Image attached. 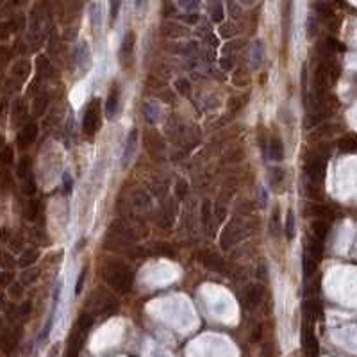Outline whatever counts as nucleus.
Returning a JSON list of instances; mask_svg holds the SVG:
<instances>
[{
	"mask_svg": "<svg viewBox=\"0 0 357 357\" xmlns=\"http://www.w3.org/2000/svg\"><path fill=\"white\" fill-rule=\"evenodd\" d=\"M104 279L115 291L125 295L131 291L132 284H134V272L124 261L109 259L104 266Z\"/></svg>",
	"mask_w": 357,
	"mask_h": 357,
	"instance_id": "f257e3e1",
	"label": "nucleus"
},
{
	"mask_svg": "<svg viewBox=\"0 0 357 357\" xmlns=\"http://www.w3.org/2000/svg\"><path fill=\"white\" fill-rule=\"evenodd\" d=\"M98 106H100V102L93 100L86 107L84 116H82V132L88 138H93L100 131V107Z\"/></svg>",
	"mask_w": 357,
	"mask_h": 357,
	"instance_id": "f03ea898",
	"label": "nucleus"
},
{
	"mask_svg": "<svg viewBox=\"0 0 357 357\" xmlns=\"http://www.w3.org/2000/svg\"><path fill=\"white\" fill-rule=\"evenodd\" d=\"M304 170H306L309 182L322 186L323 178H325V159H323L322 156H318V154L311 156L306 161V168H304Z\"/></svg>",
	"mask_w": 357,
	"mask_h": 357,
	"instance_id": "7ed1b4c3",
	"label": "nucleus"
},
{
	"mask_svg": "<svg viewBox=\"0 0 357 357\" xmlns=\"http://www.w3.org/2000/svg\"><path fill=\"white\" fill-rule=\"evenodd\" d=\"M264 298V288L261 284H250L243 291V304L247 309H255L263 302Z\"/></svg>",
	"mask_w": 357,
	"mask_h": 357,
	"instance_id": "20e7f679",
	"label": "nucleus"
},
{
	"mask_svg": "<svg viewBox=\"0 0 357 357\" xmlns=\"http://www.w3.org/2000/svg\"><path fill=\"white\" fill-rule=\"evenodd\" d=\"M241 238H243V229L232 220L229 225L223 229V232H221V248H223V250H229L234 243H238Z\"/></svg>",
	"mask_w": 357,
	"mask_h": 357,
	"instance_id": "39448f33",
	"label": "nucleus"
},
{
	"mask_svg": "<svg viewBox=\"0 0 357 357\" xmlns=\"http://www.w3.org/2000/svg\"><path fill=\"white\" fill-rule=\"evenodd\" d=\"M302 343H304V350L309 357H318V341H316V336L313 329L309 327V323L306 322L302 331Z\"/></svg>",
	"mask_w": 357,
	"mask_h": 357,
	"instance_id": "423d86ee",
	"label": "nucleus"
},
{
	"mask_svg": "<svg viewBox=\"0 0 357 357\" xmlns=\"http://www.w3.org/2000/svg\"><path fill=\"white\" fill-rule=\"evenodd\" d=\"M38 138V125L36 124H27L21 127V131L18 132L16 143L20 149H27L29 145L34 143V140Z\"/></svg>",
	"mask_w": 357,
	"mask_h": 357,
	"instance_id": "0eeeda50",
	"label": "nucleus"
},
{
	"mask_svg": "<svg viewBox=\"0 0 357 357\" xmlns=\"http://www.w3.org/2000/svg\"><path fill=\"white\" fill-rule=\"evenodd\" d=\"M118 107H120V88H118V84H113L109 89V95H107V100H106L107 118H115L116 113H118Z\"/></svg>",
	"mask_w": 357,
	"mask_h": 357,
	"instance_id": "6e6552de",
	"label": "nucleus"
},
{
	"mask_svg": "<svg viewBox=\"0 0 357 357\" xmlns=\"http://www.w3.org/2000/svg\"><path fill=\"white\" fill-rule=\"evenodd\" d=\"M200 261H202V264H204L207 270H211V272H223V266H225L223 259H221L218 254H214V252H202Z\"/></svg>",
	"mask_w": 357,
	"mask_h": 357,
	"instance_id": "1a4fd4ad",
	"label": "nucleus"
},
{
	"mask_svg": "<svg viewBox=\"0 0 357 357\" xmlns=\"http://www.w3.org/2000/svg\"><path fill=\"white\" fill-rule=\"evenodd\" d=\"M329 230H331V223L323 218H318L311 223V232H313V238H316L318 241H325L329 236Z\"/></svg>",
	"mask_w": 357,
	"mask_h": 357,
	"instance_id": "9d476101",
	"label": "nucleus"
},
{
	"mask_svg": "<svg viewBox=\"0 0 357 357\" xmlns=\"http://www.w3.org/2000/svg\"><path fill=\"white\" fill-rule=\"evenodd\" d=\"M134 45H136V38H134L132 32H129V34L124 38V41H122V47H120V55H122V63L124 64L131 63L132 52H134Z\"/></svg>",
	"mask_w": 357,
	"mask_h": 357,
	"instance_id": "9b49d317",
	"label": "nucleus"
},
{
	"mask_svg": "<svg viewBox=\"0 0 357 357\" xmlns=\"http://www.w3.org/2000/svg\"><path fill=\"white\" fill-rule=\"evenodd\" d=\"M18 343V338L11 329H4V331H0V349L4 350L5 354H11L13 349L16 347Z\"/></svg>",
	"mask_w": 357,
	"mask_h": 357,
	"instance_id": "f8f14e48",
	"label": "nucleus"
},
{
	"mask_svg": "<svg viewBox=\"0 0 357 357\" xmlns=\"http://www.w3.org/2000/svg\"><path fill=\"white\" fill-rule=\"evenodd\" d=\"M131 200H132V205L136 209H149L150 205V195L145 189H134L131 195Z\"/></svg>",
	"mask_w": 357,
	"mask_h": 357,
	"instance_id": "ddd939ff",
	"label": "nucleus"
},
{
	"mask_svg": "<svg viewBox=\"0 0 357 357\" xmlns=\"http://www.w3.org/2000/svg\"><path fill=\"white\" fill-rule=\"evenodd\" d=\"M136 141H138V131L132 129L129 134L127 141H125V150H124V165H129V161L132 159L134 152H136Z\"/></svg>",
	"mask_w": 357,
	"mask_h": 357,
	"instance_id": "4468645a",
	"label": "nucleus"
},
{
	"mask_svg": "<svg viewBox=\"0 0 357 357\" xmlns=\"http://www.w3.org/2000/svg\"><path fill=\"white\" fill-rule=\"evenodd\" d=\"M268 152H270V158H272L273 161H282V159H284V143H282L281 138H272V140H270Z\"/></svg>",
	"mask_w": 357,
	"mask_h": 357,
	"instance_id": "2eb2a0df",
	"label": "nucleus"
},
{
	"mask_svg": "<svg viewBox=\"0 0 357 357\" xmlns=\"http://www.w3.org/2000/svg\"><path fill=\"white\" fill-rule=\"evenodd\" d=\"M306 254L311 255L313 259L318 261V263H320V259L323 257V241H318L316 238H313V236H311L309 241H307Z\"/></svg>",
	"mask_w": 357,
	"mask_h": 357,
	"instance_id": "dca6fc26",
	"label": "nucleus"
},
{
	"mask_svg": "<svg viewBox=\"0 0 357 357\" xmlns=\"http://www.w3.org/2000/svg\"><path fill=\"white\" fill-rule=\"evenodd\" d=\"M39 257V250L36 248H27V250L21 252V255L18 257V266L20 268H29L38 261Z\"/></svg>",
	"mask_w": 357,
	"mask_h": 357,
	"instance_id": "f3484780",
	"label": "nucleus"
},
{
	"mask_svg": "<svg viewBox=\"0 0 357 357\" xmlns=\"http://www.w3.org/2000/svg\"><path fill=\"white\" fill-rule=\"evenodd\" d=\"M264 59V43L261 39H255L254 45H252V55H250V61H252V68H259V64L263 63Z\"/></svg>",
	"mask_w": 357,
	"mask_h": 357,
	"instance_id": "a211bd4d",
	"label": "nucleus"
},
{
	"mask_svg": "<svg viewBox=\"0 0 357 357\" xmlns=\"http://www.w3.org/2000/svg\"><path fill=\"white\" fill-rule=\"evenodd\" d=\"M338 147H340L341 152L345 154H352V152H357V136H345L340 140V143H338Z\"/></svg>",
	"mask_w": 357,
	"mask_h": 357,
	"instance_id": "6ab92c4d",
	"label": "nucleus"
},
{
	"mask_svg": "<svg viewBox=\"0 0 357 357\" xmlns=\"http://www.w3.org/2000/svg\"><path fill=\"white\" fill-rule=\"evenodd\" d=\"M152 143V147H147V150H149L150 154H159L163 150V140L156 134V132H152V134H147V138H145V145Z\"/></svg>",
	"mask_w": 357,
	"mask_h": 357,
	"instance_id": "aec40b11",
	"label": "nucleus"
},
{
	"mask_svg": "<svg viewBox=\"0 0 357 357\" xmlns=\"http://www.w3.org/2000/svg\"><path fill=\"white\" fill-rule=\"evenodd\" d=\"M302 264H304V275L309 279V277H313L315 275V272H316V268H318V261H315L311 255H307V254H304V257H302Z\"/></svg>",
	"mask_w": 357,
	"mask_h": 357,
	"instance_id": "412c9836",
	"label": "nucleus"
},
{
	"mask_svg": "<svg viewBox=\"0 0 357 357\" xmlns=\"http://www.w3.org/2000/svg\"><path fill=\"white\" fill-rule=\"evenodd\" d=\"M175 216H177L175 202H168V209H165V213H163V225L172 227V223L175 221Z\"/></svg>",
	"mask_w": 357,
	"mask_h": 357,
	"instance_id": "4be33fe9",
	"label": "nucleus"
},
{
	"mask_svg": "<svg viewBox=\"0 0 357 357\" xmlns=\"http://www.w3.org/2000/svg\"><path fill=\"white\" fill-rule=\"evenodd\" d=\"M282 182H284V170L282 168H273L270 172V184H272V187L279 189L282 186Z\"/></svg>",
	"mask_w": 357,
	"mask_h": 357,
	"instance_id": "5701e85b",
	"label": "nucleus"
},
{
	"mask_svg": "<svg viewBox=\"0 0 357 357\" xmlns=\"http://www.w3.org/2000/svg\"><path fill=\"white\" fill-rule=\"evenodd\" d=\"M16 174H18V177L23 180V178L27 177V175H30V159L27 158H21L20 159V163H18V170H16Z\"/></svg>",
	"mask_w": 357,
	"mask_h": 357,
	"instance_id": "b1692460",
	"label": "nucleus"
},
{
	"mask_svg": "<svg viewBox=\"0 0 357 357\" xmlns=\"http://www.w3.org/2000/svg\"><path fill=\"white\" fill-rule=\"evenodd\" d=\"M14 159V152H13V147H4V149L0 150V165L9 166L13 163Z\"/></svg>",
	"mask_w": 357,
	"mask_h": 357,
	"instance_id": "393cba45",
	"label": "nucleus"
},
{
	"mask_svg": "<svg viewBox=\"0 0 357 357\" xmlns=\"http://www.w3.org/2000/svg\"><path fill=\"white\" fill-rule=\"evenodd\" d=\"M286 238L288 239L295 238V214H293V211H288V216H286Z\"/></svg>",
	"mask_w": 357,
	"mask_h": 357,
	"instance_id": "a878e982",
	"label": "nucleus"
},
{
	"mask_svg": "<svg viewBox=\"0 0 357 357\" xmlns=\"http://www.w3.org/2000/svg\"><path fill=\"white\" fill-rule=\"evenodd\" d=\"M211 16H213L214 21H220L223 18V4H221V0H213V4H211Z\"/></svg>",
	"mask_w": 357,
	"mask_h": 357,
	"instance_id": "bb28decb",
	"label": "nucleus"
},
{
	"mask_svg": "<svg viewBox=\"0 0 357 357\" xmlns=\"http://www.w3.org/2000/svg\"><path fill=\"white\" fill-rule=\"evenodd\" d=\"M21 182H23V191H25L27 195L29 196L34 195L36 193V182H34V178H32V175H27Z\"/></svg>",
	"mask_w": 357,
	"mask_h": 357,
	"instance_id": "cd10ccee",
	"label": "nucleus"
},
{
	"mask_svg": "<svg viewBox=\"0 0 357 357\" xmlns=\"http://www.w3.org/2000/svg\"><path fill=\"white\" fill-rule=\"evenodd\" d=\"M145 116L149 120L150 124H154L156 120H158V106H152V104H145V109H143Z\"/></svg>",
	"mask_w": 357,
	"mask_h": 357,
	"instance_id": "c85d7f7f",
	"label": "nucleus"
},
{
	"mask_svg": "<svg viewBox=\"0 0 357 357\" xmlns=\"http://www.w3.org/2000/svg\"><path fill=\"white\" fill-rule=\"evenodd\" d=\"M47 106H48V97H47V95L38 97V98H36V102H34V113H36V115H41L43 111L47 109Z\"/></svg>",
	"mask_w": 357,
	"mask_h": 357,
	"instance_id": "c756f323",
	"label": "nucleus"
},
{
	"mask_svg": "<svg viewBox=\"0 0 357 357\" xmlns=\"http://www.w3.org/2000/svg\"><path fill=\"white\" fill-rule=\"evenodd\" d=\"M316 14H318L320 18H329L332 14L331 7H329V4H325V2H316Z\"/></svg>",
	"mask_w": 357,
	"mask_h": 357,
	"instance_id": "7c9ffc66",
	"label": "nucleus"
},
{
	"mask_svg": "<svg viewBox=\"0 0 357 357\" xmlns=\"http://www.w3.org/2000/svg\"><path fill=\"white\" fill-rule=\"evenodd\" d=\"M175 88H177V91L180 95H189V91H191V84H189L187 79H178Z\"/></svg>",
	"mask_w": 357,
	"mask_h": 357,
	"instance_id": "2f4dec72",
	"label": "nucleus"
},
{
	"mask_svg": "<svg viewBox=\"0 0 357 357\" xmlns=\"http://www.w3.org/2000/svg\"><path fill=\"white\" fill-rule=\"evenodd\" d=\"M211 204L209 202H205L204 204V207H202V225L207 229L209 227V223H211Z\"/></svg>",
	"mask_w": 357,
	"mask_h": 357,
	"instance_id": "473e14b6",
	"label": "nucleus"
},
{
	"mask_svg": "<svg viewBox=\"0 0 357 357\" xmlns=\"http://www.w3.org/2000/svg\"><path fill=\"white\" fill-rule=\"evenodd\" d=\"M175 195H177V198H186L187 195V182L186 180H178L177 184H175Z\"/></svg>",
	"mask_w": 357,
	"mask_h": 357,
	"instance_id": "72a5a7b5",
	"label": "nucleus"
},
{
	"mask_svg": "<svg viewBox=\"0 0 357 357\" xmlns=\"http://www.w3.org/2000/svg\"><path fill=\"white\" fill-rule=\"evenodd\" d=\"M307 213L315 214V216H329V214H331V209L325 207V205H313L311 211H307Z\"/></svg>",
	"mask_w": 357,
	"mask_h": 357,
	"instance_id": "f704fd0d",
	"label": "nucleus"
},
{
	"mask_svg": "<svg viewBox=\"0 0 357 357\" xmlns=\"http://www.w3.org/2000/svg\"><path fill=\"white\" fill-rule=\"evenodd\" d=\"M36 214H38V202L32 200V202H29V205L25 209V218L27 220H34Z\"/></svg>",
	"mask_w": 357,
	"mask_h": 357,
	"instance_id": "c9c22d12",
	"label": "nucleus"
},
{
	"mask_svg": "<svg viewBox=\"0 0 357 357\" xmlns=\"http://www.w3.org/2000/svg\"><path fill=\"white\" fill-rule=\"evenodd\" d=\"M13 264H14L13 255L7 254V252H2V254H0V266L2 268H13Z\"/></svg>",
	"mask_w": 357,
	"mask_h": 357,
	"instance_id": "e433bc0d",
	"label": "nucleus"
},
{
	"mask_svg": "<svg viewBox=\"0 0 357 357\" xmlns=\"http://www.w3.org/2000/svg\"><path fill=\"white\" fill-rule=\"evenodd\" d=\"M91 21H93V27H100V5L98 4L91 5Z\"/></svg>",
	"mask_w": 357,
	"mask_h": 357,
	"instance_id": "4c0bfd02",
	"label": "nucleus"
},
{
	"mask_svg": "<svg viewBox=\"0 0 357 357\" xmlns=\"http://www.w3.org/2000/svg\"><path fill=\"white\" fill-rule=\"evenodd\" d=\"M120 5H122V0H109V9H111V21H115L118 16Z\"/></svg>",
	"mask_w": 357,
	"mask_h": 357,
	"instance_id": "58836bf2",
	"label": "nucleus"
},
{
	"mask_svg": "<svg viewBox=\"0 0 357 357\" xmlns=\"http://www.w3.org/2000/svg\"><path fill=\"white\" fill-rule=\"evenodd\" d=\"M156 250L159 252L161 255H166V257H174L175 255V250L170 247V245H165V243H161V245H158L156 247Z\"/></svg>",
	"mask_w": 357,
	"mask_h": 357,
	"instance_id": "ea45409f",
	"label": "nucleus"
},
{
	"mask_svg": "<svg viewBox=\"0 0 357 357\" xmlns=\"http://www.w3.org/2000/svg\"><path fill=\"white\" fill-rule=\"evenodd\" d=\"M81 341L79 340H73L72 345H70L68 349V354H66V357H79V350H81Z\"/></svg>",
	"mask_w": 357,
	"mask_h": 357,
	"instance_id": "a19ab883",
	"label": "nucleus"
},
{
	"mask_svg": "<svg viewBox=\"0 0 357 357\" xmlns=\"http://www.w3.org/2000/svg\"><path fill=\"white\" fill-rule=\"evenodd\" d=\"M307 32H309L311 38L316 34V21H315V18H313V16H311L309 21H307Z\"/></svg>",
	"mask_w": 357,
	"mask_h": 357,
	"instance_id": "79ce46f5",
	"label": "nucleus"
},
{
	"mask_svg": "<svg viewBox=\"0 0 357 357\" xmlns=\"http://www.w3.org/2000/svg\"><path fill=\"white\" fill-rule=\"evenodd\" d=\"M84 277H86V270H82V273H81V275H79V279H77V284H75V295L81 293L82 284H84Z\"/></svg>",
	"mask_w": 357,
	"mask_h": 357,
	"instance_id": "37998d69",
	"label": "nucleus"
},
{
	"mask_svg": "<svg viewBox=\"0 0 357 357\" xmlns=\"http://www.w3.org/2000/svg\"><path fill=\"white\" fill-rule=\"evenodd\" d=\"M277 227H279V211L275 209V211H273V216H272V225H270V229H272L273 234H277L275 232Z\"/></svg>",
	"mask_w": 357,
	"mask_h": 357,
	"instance_id": "c03bdc74",
	"label": "nucleus"
},
{
	"mask_svg": "<svg viewBox=\"0 0 357 357\" xmlns=\"http://www.w3.org/2000/svg\"><path fill=\"white\" fill-rule=\"evenodd\" d=\"M9 291H11V295H13V297H20L21 291H23V288H21L20 284H13V286H11V289H9Z\"/></svg>",
	"mask_w": 357,
	"mask_h": 357,
	"instance_id": "a18cd8bd",
	"label": "nucleus"
},
{
	"mask_svg": "<svg viewBox=\"0 0 357 357\" xmlns=\"http://www.w3.org/2000/svg\"><path fill=\"white\" fill-rule=\"evenodd\" d=\"M257 277H259V281H264V279L268 277V268L264 266V264H261L259 266V275Z\"/></svg>",
	"mask_w": 357,
	"mask_h": 357,
	"instance_id": "49530a36",
	"label": "nucleus"
},
{
	"mask_svg": "<svg viewBox=\"0 0 357 357\" xmlns=\"http://www.w3.org/2000/svg\"><path fill=\"white\" fill-rule=\"evenodd\" d=\"M64 189H72V178H70V175H64Z\"/></svg>",
	"mask_w": 357,
	"mask_h": 357,
	"instance_id": "de8ad7c7",
	"label": "nucleus"
},
{
	"mask_svg": "<svg viewBox=\"0 0 357 357\" xmlns=\"http://www.w3.org/2000/svg\"><path fill=\"white\" fill-rule=\"evenodd\" d=\"M145 5H147V0H136V7L140 9V11H143Z\"/></svg>",
	"mask_w": 357,
	"mask_h": 357,
	"instance_id": "09e8293b",
	"label": "nucleus"
},
{
	"mask_svg": "<svg viewBox=\"0 0 357 357\" xmlns=\"http://www.w3.org/2000/svg\"><path fill=\"white\" fill-rule=\"evenodd\" d=\"M261 204L263 205L268 204V196H266V193H264V189H261Z\"/></svg>",
	"mask_w": 357,
	"mask_h": 357,
	"instance_id": "8fccbe9b",
	"label": "nucleus"
},
{
	"mask_svg": "<svg viewBox=\"0 0 357 357\" xmlns=\"http://www.w3.org/2000/svg\"><path fill=\"white\" fill-rule=\"evenodd\" d=\"M5 147V138H4V134H0V150L4 149Z\"/></svg>",
	"mask_w": 357,
	"mask_h": 357,
	"instance_id": "3c124183",
	"label": "nucleus"
},
{
	"mask_svg": "<svg viewBox=\"0 0 357 357\" xmlns=\"http://www.w3.org/2000/svg\"><path fill=\"white\" fill-rule=\"evenodd\" d=\"M4 306V293H2V291H0V307Z\"/></svg>",
	"mask_w": 357,
	"mask_h": 357,
	"instance_id": "603ef678",
	"label": "nucleus"
},
{
	"mask_svg": "<svg viewBox=\"0 0 357 357\" xmlns=\"http://www.w3.org/2000/svg\"><path fill=\"white\" fill-rule=\"evenodd\" d=\"M239 2H243V4H247V5L254 4V0H239Z\"/></svg>",
	"mask_w": 357,
	"mask_h": 357,
	"instance_id": "864d4df0",
	"label": "nucleus"
},
{
	"mask_svg": "<svg viewBox=\"0 0 357 357\" xmlns=\"http://www.w3.org/2000/svg\"><path fill=\"white\" fill-rule=\"evenodd\" d=\"M50 357H54V356H50Z\"/></svg>",
	"mask_w": 357,
	"mask_h": 357,
	"instance_id": "5fc2aeb1",
	"label": "nucleus"
}]
</instances>
